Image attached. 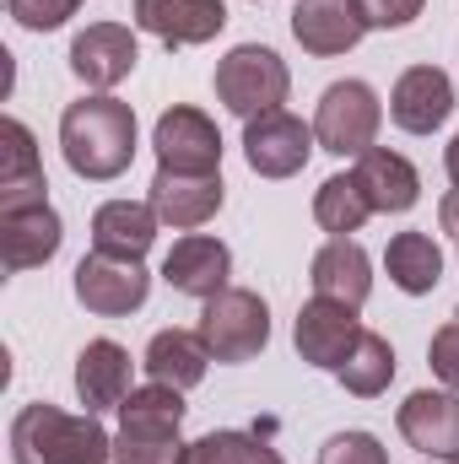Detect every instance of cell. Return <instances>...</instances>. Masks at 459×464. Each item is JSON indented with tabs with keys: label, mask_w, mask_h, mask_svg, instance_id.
<instances>
[{
	"label": "cell",
	"mask_w": 459,
	"mask_h": 464,
	"mask_svg": "<svg viewBox=\"0 0 459 464\" xmlns=\"http://www.w3.org/2000/svg\"><path fill=\"white\" fill-rule=\"evenodd\" d=\"M135 109L114 92H87L60 114V157L87 184H114L135 162Z\"/></svg>",
	"instance_id": "obj_1"
},
{
	"label": "cell",
	"mask_w": 459,
	"mask_h": 464,
	"mask_svg": "<svg viewBox=\"0 0 459 464\" xmlns=\"http://www.w3.org/2000/svg\"><path fill=\"white\" fill-rule=\"evenodd\" d=\"M11 464H114V438L93 411L71 416L38 400L11 416Z\"/></svg>",
	"instance_id": "obj_2"
},
{
	"label": "cell",
	"mask_w": 459,
	"mask_h": 464,
	"mask_svg": "<svg viewBox=\"0 0 459 464\" xmlns=\"http://www.w3.org/2000/svg\"><path fill=\"white\" fill-rule=\"evenodd\" d=\"M292 92V71L270 44H238L217 60V103L238 119L276 114Z\"/></svg>",
	"instance_id": "obj_3"
},
{
	"label": "cell",
	"mask_w": 459,
	"mask_h": 464,
	"mask_svg": "<svg viewBox=\"0 0 459 464\" xmlns=\"http://www.w3.org/2000/svg\"><path fill=\"white\" fill-rule=\"evenodd\" d=\"M200 341L211 351V362L243 367L270 346V303L249 286H228L200 308Z\"/></svg>",
	"instance_id": "obj_4"
},
{
	"label": "cell",
	"mask_w": 459,
	"mask_h": 464,
	"mask_svg": "<svg viewBox=\"0 0 459 464\" xmlns=\"http://www.w3.org/2000/svg\"><path fill=\"white\" fill-rule=\"evenodd\" d=\"M378 124H384V103L367 82L346 76V82H330L319 109H314V135H319V151L330 157H362L373 151L378 140Z\"/></svg>",
	"instance_id": "obj_5"
},
{
	"label": "cell",
	"mask_w": 459,
	"mask_h": 464,
	"mask_svg": "<svg viewBox=\"0 0 459 464\" xmlns=\"http://www.w3.org/2000/svg\"><path fill=\"white\" fill-rule=\"evenodd\" d=\"M319 151V135L308 119H298L292 109L243 119V157L259 179H298L308 168V157Z\"/></svg>",
	"instance_id": "obj_6"
},
{
	"label": "cell",
	"mask_w": 459,
	"mask_h": 464,
	"mask_svg": "<svg viewBox=\"0 0 459 464\" xmlns=\"http://www.w3.org/2000/svg\"><path fill=\"white\" fill-rule=\"evenodd\" d=\"M71 286H76V303L98 319H124V314L146 308V297H151V276H146L141 259H114V254H98V248L76 265Z\"/></svg>",
	"instance_id": "obj_7"
},
{
	"label": "cell",
	"mask_w": 459,
	"mask_h": 464,
	"mask_svg": "<svg viewBox=\"0 0 459 464\" xmlns=\"http://www.w3.org/2000/svg\"><path fill=\"white\" fill-rule=\"evenodd\" d=\"M151 151H157V168H173V173H222V130L206 109H190V103H173L151 124Z\"/></svg>",
	"instance_id": "obj_8"
},
{
	"label": "cell",
	"mask_w": 459,
	"mask_h": 464,
	"mask_svg": "<svg viewBox=\"0 0 459 464\" xmlns=\"http://www.w3.org/2000/svg\"><path fill=\"white\" fill-rule=\"evenodd\" d=\"M135 65H141V44L124 22H93L71 38V76L93 92H114Z\"/></svg>",
	"instance_id": "obj_9"
},
{
	"label": "cell",
	"mask_w": 459,
	"mask_h": 464,
	"mask_svg": "<svg viewBox=\"0 0 459 464\" xmlns=\"http://www.w3.org/2000/svg\"><path fill=\"white\" fill-rule=\"evenodd\" d=\"M400 438L422 454V459H459V394L454 389H416L405 394V405L395 411Z\"/></svg>",
	"instance_id": "obj_10"
},
{
	"label": "cell",
	"mask_w": 459,
	"mask_h": 464,
	"mask_svg": "<svg viewBox=\"0 0 459 464\" xmlns=\"http://www.w3.org/2000/svg\"><path fill=\"white\" fill-rule=\"evenodd\" d=\"M146 200H151V211H157L162 227L200 232L217 211H222L228 189H222V173H173V168H157Z\"/></svg>",
	"instance_id": "obj_11"
},
{
	"label": "cell",
	"mask_w": 459,
	"mask_h": 464,
	"mask_svg": "<svg viewBox=\"0 0 459 464\" xmlns=\"http://www.w3.org/2000/svg\"><path fill=\"white\" fill-rule=\"evenodd\" d=\"M356 335H362L356 308L330 303V297L303 303V308H298V319H292V346H298V356H303L308 367H319V372H336L346 356H351Z\"/></svg>",
	"instance_id": "obj_12"
},
{
	"label": "cell",
	"mask_w": 459,
	"mask_h": 464,
	"mask_svg": "<svg viewBox=\"0 0 459 464\" xmlns=\"http://www.w3.org/2000/svg\"><path fill=\"white\" fill-rule=\"evenodd\" d=\"M232 276V248L211 232H184L168 254H162V281L195 303H211L217 292H228Z\"/></svg>",
	"instance_id": "obj_13"
},
{
	"label": "cell",
	"mask_w": 459,
	"mask_h": 464,
	"mask_svg": "<svg viewBox=\"0 0 459 464\" xmlns=\"http://www.w3.org/2000/svg\"><path fill=\"white\" fill-rule=\"evenodd\" d=\"M449 114H454V82L444 65H411L389 87V119L405 135H433L449 124Z\"/></svg>",
	"instance_id": "obj_14"
},
{
	"label": "cell",
	"mask_w": 459,
	"mask_h": 464,
	"mask_svg": "<svg viewBox=\"0 0 459 464\" xmlns=\"http://www.w3.org/2000/svg\"><path fill=\"white\" fill-rule=\"evenodd\" d=\"M130 16H135L141 33L162 38L168 49L211 44V38L228 27V5H222V0H135Z\"/></svg>",
	"instance_id": "obj_15"
},
{
	"label": "cell",
	"mask_w": 459,
	"mask_h": 464,
	"mask_svg": "<svg viewBox=\"0 0 459 464\" xmlns=\"http://www.w3.org/2000/svg\"><path fill=\"white\" fill-rule=\"evenodd\" d=\"M60 243H65V222L49 200L22 206V211H0V265H5V276L49 265L60 254Z\"/></svg>",
	"instance_id": "obj_16"
},
{
	"label": "cell",
	"mask_w": 459,
	"mask_h": 464,
	"mask_svg": "<svg viewBox=\"0 0 459 464\" xmlns=\"http://www.w3.org/2000/svg\"><path fill=\"white\" fill-rule=\"evenodd\" d=\"M130 372H135V362H130V351L119 346V341H87V346L76 351V400L93 411V416H103V411H119L124 400H130Z\"/></svg>",
	"instance_id": "obj_17"
},
{
	"label": "cell",
	"mask_w": 459,
	"mask_h": 464,
	"mask_svg": "<svg viewBox=\"0 0 459 464\" xmlns=\"http://www.w3.org/2000/svg\"><path fill=\"white\" fill-rule=\"evenodd\" d=\"M362 16L351 0H298L292 5V38L303 44V54L314 60H336V54H351L362 44Z\"/></svg>",
	"instance_id": "obj_18"
},
{
	"label": "cell",
	"mask_w": 459,
	"mask_h": 464,
	"mask_svg": "<svg viewBox=\"0 0 459 464\" xmlns=\"http://www.w3.org/2000/svg\"><path fill=\"white\" fill-rule=\"evenodd\" d=\"M44 200H49V179H44L33 130L22 119H0V211H22Z\"/></svg>",
	"instance_id": "obj_19"
},
{
	"label": "cell",
	"mask_w": 459,
	"mask_h": 464,
	"mask_svg": "<svg viewBox=\"0 0 459 464\" xmlns=\"http://www.w3.org/2000/svg\"><path fill=\"white\" fill-rule=\"evenodd\" d=\"M308 281H314V297H330L346 308H362L373 297V259L356 237H330L314 259H308Z\"/></svg>",
	"instance_id": "obj_20"
},
{
	"label": "cell",
	"mask_w": 459,
	"mask_h": 464,
	"mask_svg": "<svg viewBox=\"0 0 459 464\" xmlns=\"http://www.w3.org/2000/svg\"><path fill=\"white\" fill-rule=\"evenodd\" d=\"M351 173H356V184H362L367 206H373V211H384V217H405V211L422 200V173H416V162H411V157H400V151H389V146L362 151Z\"/></svg>",
	"instance_id": "obj_21"
},
{
	"label": "cell",
	"mask_w": 459,
	"mask_h": 464,
	"mask_svg": "<svg viewBox=\"0 0 459 464\" xmlns=\"http://www.w3.org/2000/svg\"><path fill=\"white\" fill-rule=\"evenodd\" d=\"M157 211L151 200H103L93 211V248L114 259H146L157 243Z\"/></svg>",
	"instance_id": "obj_22"
},
{
	"label": "cell",
	"mask_w": 459,
	"mask_h": 464,
	"mask_svg": "<svg viewBox=\"0 0 459 464\" xmlns=\"http://www.w3.org/2000/svg\"><path fill=\"white\" fill-rule=\"evenodd\" d=\"M146 378L151 383H168V389H195L206 383V367H211V351L200 341V330H157L146 341Z\"/></svg>",
	"instance_id": "obj_23"
},
{
	"label": "cell",
	"mask_w": 459,
	"mask_h": 464,
	"mask_svg": "<svg viewBox=\"0 0 459 464\" xmlns=\"http://www.w3.org/2000/svg\"><path fill=\"white\" fill-rule=\"evenodd\" d=\"M384 270L405 297H427L444 281V248L433 243V232H416V227L395 232L389 248H384Z\"/></svg>",
	"instance_id": "obj_24"
},
{
	"label": "cell",
	"mask_w": 459,
	"mask_h": 464,
	"mask_svg": "<svg viewBox=\"0 0 459 464\" xmlns=\"http://www.w3.org/2000/svg\"><path fill=\"white\" fill-rule=\"evenodd\" d=\"M395 346L384 341V335H373V330H362L356 335V346L346 356L341 367H336V378H341L346 394H356V400H378L389 383H395Z\"/></svg>",
	"instance_id": "obj_25"
},
{
	"label": "cell",
	"mask_w": 459,
	"mask_h": 464,
	"mask_svg": "<svg viewBox=\"0 0 459 464\" xmlns=\"http://www.w3.org/2000/svg\"><path fill=\"white\" fill-rule=\"evenodd\" d=\"M367 217H373V206H367L356 173H330V179L314 189V222L330 232V237H351V232H362Z\"/></svg>",
	"instance_id": "obj_26"
},
{
	"label": "cell",
	"mask_w": 459,
	"mask_h": 464,
	"mask_svg": "<svg viewBox=\"0 0 459 464\" xmlns=\"http://www.w3.org/2000/svg\"><path fill=\"white\" fill-rule=\"evenodd\" d=\"M179 464H281V454H276L270 443H259L254 432H232V427H222V432L195 438Z\"/></svg>",
	"instance_id": "obj_27"
},
{
	"label": "cell",
	"mask_w": 459,
	"mask_h": 464,
	"mask_svg": "<svg viewBox=\"0 0 459 464\" xmlns=\"http://www.w3.org/2000/svg\"><path fill=\"white\" fill-rule=\"evenodd\" d=\"M184 427H119L114 432V464H179L184 459Z\"/></svg>",
	"instance_id": "obj_28"
},
{
	"label": "cell",
	"mask_w": 459,
	"mask_h": 464,
	"mask_svg": "<svg viewBox=\"0 0 459 464\" xmlns=\"http://www.w3.org/2000/svg\"><path fill=\"white\" fill-rule=\"evenodd\" d=\"M184 416H190L184 389H168V383H141L119 405V427H184Z\"/></svg>",
	"instance_id": "obj_29"
},
{
	"label": "cell",
	"mask_w": 459,
	"mask_h": 464,
	"mask_svg": "<svg viewBox=\"0 0 459 464\" xmlns=\"http://www.w3.org/2000/svg\"><path fill=\"white\" fill-rule=\"evenodd\" d=\"M319 464H389V449H384L373 432L351 427V432H336V438H325V449H319Z\"/></svg>",
	"instance_id": "obj_30"
},
{
	"label": "cell",
	"mask_w": 459,
	"mask_h": 464,
	"mask_svg": "<svg viewBox=\"0 0 459 464\" xmlns=\"http://www.w3.org/2000/svg\"><path fill=\"white\" fill-rule=\"evenodd\" d=\"M5 11L27 33H54V27H65L82 11V0H5Z\"/></svg>",
	"instance_id": "obj_31"
},
{
	"label": "cell",
	"mask_w": 459,
	"mask_h": 464,
	"mask_svg": "<svg viewBox=\"0 0 459 464\" xmlns=\"http://www.w3.org/2000/svg\"><path fill=\"white\" fill-rule=\"evenodd\" d=\"M351 5H356L367 33H400V27H411L422 16L427 0H351Z\"/></svg>",
	"instance_id": "obj_32"
},
{
	"label": "cell",
	"mask_w": 459,
	"mask_h": 464,
	"mask_svg": "<svg viewBox=\"0 0 459 464\" xmlns=\"http://www.w3.org/2000/svg\"><path fill=\"white\" fill-rule=\"evenodd\" d=\"M427 362H433V378H438L444 389H454V394H459V319H449V324L433 335Z\"/></svg>",
	"instance_id": "obj_33"
},
{
	"label": "cell",
	"mask_w": 459,
	"mask_h": 464,
	"mask_svg": "<svg viewBox=\"0 0 459 464\" xmlns=\"http://www.w3.org/2000/svg\"><path fill=\"white\" fill-rule=\"evenodd\" d=\"M438 227H444V232L459 243V184L444 195V200H438Z\"/></svg>",
	"instance_id": "obj_34"
},
{
	"label": "cell",
	"mask_w": 459,
	"mask_h": 464,
	"mask_svg": "<svg viewBox=\"0 0 459 464\" xmlns=\"http://www.w3.org/2000/svg\"><path fill=\"white\" fill-rule=\"evenodd\" d=\"M444 168H449V179L459 184V130H454V140L444 146Z\"/></svg>",
	"instance_id": "obj_35"
},
{
	"label": "cell",
	"mask_w": 459,
	"mask_h": 464,
	"mask_svg": "<svg viewBox=\"0 0 459 464\" xmlns=\"http://www.w3.org/2000/svg\"><path fill=\"white\" fill-rule=\"evenodd\" d=\"M254 5H259V0H254Z\"/></svg>",
	"instance_id": "obj_36"
},
{
	"label": "cell",
	"mask_w": 459,
	"mask_h": 464,
	"mask_svg": "<svg viewBox=\"0 0 459 464\" xmlns=\"http://www.w3.org/2000/svg\"><path fill=\"white\" fill-rule=\"evenodd\" d=\"M427 464H433V459H427Z\"/></svg>",
	"instance_id": "obj_37"
},
{
	"label": "cell",
	"mask_w": 459,
	"mask_h": 464,
	"mask_svg": "<svg viewBox=\"0 0 459 464\" xmlns=\"http://www.w3.org/2000/svg\"><path fill=\"white\" fill-rule=\"evenodd\" d=\"M454 464H459V459H454Z\"/></svg>",
	"instance_id": "obj_38"
}]
</instances>
